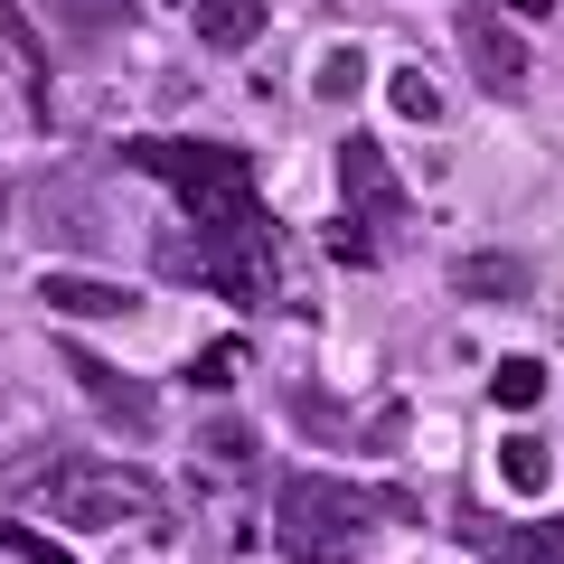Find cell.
Listing matches in <instances>:
<instances>
[{
    "label": "cell",
    "instance_id": "obj_17",
    "mask_svg": "<svg viewBox=\"0 0 564 564\" xmlns=\"http://www.w3.org/2000/svg\"><path fill=\"white\" fill-rule=\"evenodd\" d=\"M358 85H367V57H358V47H329L321 76H311V95H321V104H358Z\"/></svg>",
    "mask_w": 564,
    "mask_h": 564
},
{
    "label": "cell",
    "instance_id": "obj_9",
    "mask_svg": "<svg viewBox=\"0 0 564 564\" xmlns=\"http://www.w3.org/2000/svg\"><path fill=\"white\" fill-rule=\"evenodd\" d=\"M452 292H462V302H527L536 273H527L518 254H462L452 263Z\"/></svg>",
    "mask_w": 564,
    "mask_h": 564
},
{
    "label": "cell",
    "instance_id": "obj_1",
    "mask_svg": "<svg viewBox=\"0 0 564 564\" xmlns=\"http://www.w3.org/2000/svg\"><path fill=\"white\" fill-rule=\"evenodd\" d=\"M367 518H414V499L329 480V470H292L282 499H273V545H282V555H302V564H329V555H348V536H358Z\"/></svg>",
    "mask_w": 564,
    "mask_h": 564
},
{
    "label": "cell",
    "instance_id": "obj_19",
    "mask_svg": "<svg viewBox=\"0 0 564 564\" xmlns=\"http://www.w3.org/2000/svg\"><path fill=\"white\" fill-rule=\"evenodd\" d=\"M508 564H564V527H518Z\"/></svg>",
    "mask_w": 564,
    "mask_h": 564
},
{
    "label": "cell",
    "instance_id": "obj_7",
    "mask_svg": "<svg viewBox=\"0 0 564 564\" xmlns=\"http://www.w3.org/2000/svg\"><path fill=\"white\" fill-rule=\"evenodd\" d=\"M39 302L57 311V321H132L141 292H122V282H104V273H47Z\"/></svg>",
    "mask_w": 564,
    "mask_h": 564
},
{
    "label": "cell",
    "instance_id": "obj_4",
    "mask_svg": "<svg viewBox=\"0 0 564 564\" xmlns=\"http://www.w3.org/2000/svg\"><path fill=\"white\" fill-rule=\"evenodd\" d=\"M132 161L161 170V180L188 198V217L217 207V198H236V188H254V170H245L236 141H132Z\"/></svg>",
    "mask_w": 564,
    "mask_h": 564
},
{
    "label": "cell",
    "instance_id": "obj_6",
    "mask_svg": "<svg viewBox=\"0 0 564 564\" xmlns=\"http://www.w3.org/2000/svg\"><path fill=\"white\" fill-rule=\"evenodd\" d=\"M66 377L85 386V404H95L113 433H151V423H161V395H151L141 377H122L113 358H85V348H66Z\"/></svg>",
    "mask_w": 564,
    "mask_h": 564
},
{
    "label": "cell",
    "instance_id": "obj_20",
    "mask_svg": "<svg viewBox=\"0 0 564 564\" xmlns=\"http://www.w3.org/2000/svg\"><path fill=\"white\" fill-rule=\"evenodd\" d=\"M236 367H245V348L226 339V348H207V358L188 367V386H207V395H217V386H236Z\"/></svg>",
    "mask_w": 564,
    "mask_h": 564
},
{
    "label": "cell",
    "instance_id": "obj_3",
    "mask_svg": "<svg viewBox=\"0 0 564 564\" xmlns=\"http://www.w3.org/2000/svg\"><path fill=\"white\" fill-rule=\"evenodd\" d=\"M39 499L57 508L66 527H170V489L151 470H122V462H66V470H39Z\"/></svg>",
    "mask_w": 564,
    "mask_h": 564
},
{
    "label": "cell",
    "instance_id": "obj_18",
    "mask_svg": "<svg viewBox=\"0 0 564 564\" xmlns=\"http://www.w3.org/2000/svg\"><path fill=\"white\" fill-rule=\"evenodd\" d=\"M292 423H302V433H321V443H339V433H348V404L321 395V386H292Z\"/></svg>",
    "mask_w": 564,
    "mask_h": 564
},
{
    "label": "cell",
    "instance_id": "obj_5",
    "mask_svg": "<svg viewBox=\"0 0 564 564\" xmlns=\"http://www.w3.org/2000/svg\"><path fill=\"white\" fill-rule=\"evenodd\" d=\"M452 29H462V57H470V76H480V95L518 104V95H527V76H536V66H527V47H518V20H499L489 0H470Z\"/></svg>",
    "mask_w": 564,
    "mask_h": 564
},
{
    "label": "cell",
    "instance_id": "obj_8",
    "mask_svg": "<svg viewBox=\"0 0 564 564\" xmlns=\"http://www.w3.org/2000/svg\"><path fill=\"white\" fill-rule=\"evenodd\" d=\"M339 188H348V207H367V217H404V180L386 170L377 141H339Z\"/></svg>",
    "mask_w": 564,
    "mask_h": 564
},
{
    "label": "cell",
    "instance_id": "obj_15",
    "mask_svg": "<svg viewBox=\"0 0 564 564\" xmlns=\"http://www.w3.org/2000/svg\"><path fill=\"white\" fill-rule=\"evenodd\" d=\"M386 104H395L404 122H443V85L423 76V66H395V76H386Z\"/></svg>",
    "mask_w": 564,
    "mask_h": 564
},
{
    "label": "cell",
    "instance_id": "obj_16",
    "mask_svg": "<svg viewBox=\"0 0 564 564\" xmlns=\"http://www.w3.org/2000/svg\"><path fill=\"white\" fill-rule=\"evenodd\" d=\"M198 452H207L217 470H245V462H254V423H245V414H207Z\"/></svg>",
    "mask_w": 564,
    "mask_h": 564
},
{
    "label": "cell",
    "instance_id": "obj_23",
    "mask_svg": "<svg viewBox=\"0 0 564 564\" xmlns=\"http://www.w3.org/2000/svg\"><path fill=\"white\" fill-rule=\"evenodd\" d=\"M555 0H499V20H545Z\"/></svg>",
    "mask_w": 564,
    "mask_h": 564
},
{
    "label": "cell",
    "instance_id": "obj_22",
    "mask_svg": "<svg viewBox=\"0 0 564 564\" xmlns=\"http://www.w3.org/2000/svg\"><path fill=\"white\" fill-rule=\"evenodd\" d=\"M329 263H377V245H367V236H358V226H348V217H339V226H329Z\"/></svg>",
    "mask_w": 564,
    "mask_h": 564
},
{
    "label": "cell",
    "instance_id": "obj_12",
    "mask_svg": "<svg viewBox=\"0 0 564 564\" xmlns=\"http://www.w3.org/2000/svg\"><path fill=\"white\" fill-rule=\"evenodd\" d=\"M499 480L518 489V499H545V480H555V443H536V433H508V443H499Z\"/></svg>",
    "mask_w": 564,
    "mask_h": 564
},
{
    "label": "cell",
    "instance_id": "obj_2",
    "mask_svg": "<svg viewBox=\"0 0 564 564\" xmlns=\"http://www.w3.org/2000/svg\"><path fill=\"white\" fill-rule=\"evenodd\" d=\"M198 273L217 282L226 302H245V311L273 302V217L254 207V188L198 207Z\"/></svg>",
    "mask_w": 564,
    "mask_h": 564
},
{
    "label": "cell",
    "instance_id": "obj_10",
    "mask_svg": "<svg viewBox=\"0 0 564 564\" xmlns=\"http://www.w3.org/2000/svg\"><path fill=\"white\" fill-rule=\"evenodd\" d=\"M263 39V0H198V47L236 57V47Z\"/></svg>",
    "mask_w": 564,
    "mask_h": 564
},
{
    "label": "cell",
    "instance_id": "obj_21",
    "mask_svg": "<svg viewBox=\"0 0 564 564\" xmlns=\"http://www.w3.org/2000/svg\"><path fill=\"white\" fill-rule=\"evenodd\" d=\"M0 545H10V555H20V564H76V555H66V545L29 536V527H0Z\"/></svg>",
    "mask_w": 564,
    "mask_h": 564
},
{
    "label": "cell",
    "instance_id": "obj_14",
    "mask_svg": "<svg viewBox=\"0 0 564 564\" xmlns=\"http://www.w3.org/2000/svg\"><path fill=\"white\" fill-rule=\"evenodd\" d=\"M536 395H545V367L536 358H499V367H489V404H499V414H527Z\"/></svg>",
    "mask_w": 564,
    "mask_h": 564
},
{
    "label": "cell",
    "instance_id": "obj_11",
    "mask_svg": "<svg viewBox=\"0 0 564 564\" xmlns=\"http://www.w3.org/2000/svg\"><path fill=\"white\" fill-rule=\"evenodd\" d=\"M0 47H10V57H20V76H29V95H39V113H47V39H39V20H29L20 0H0Z\"/></svg>",
    "mask_w": 564,
    "mask_h": 564
},
{
    "label": "cell",
    "instance_id": "obj_13",
    "mask_svg": "<svg viewBox=\"0 0 564 564\" xmlns=\"http://www.w3.org/2000/svg\"><path fill=\"white\" fill-rule=\"evenodd\" d=\"M57 20H66V39H85V47H104V39H122V29L141 20V0H66Z\"/></svg>",
    "mask_w": 564,
    "mask_h": 564
}]
</instances>
